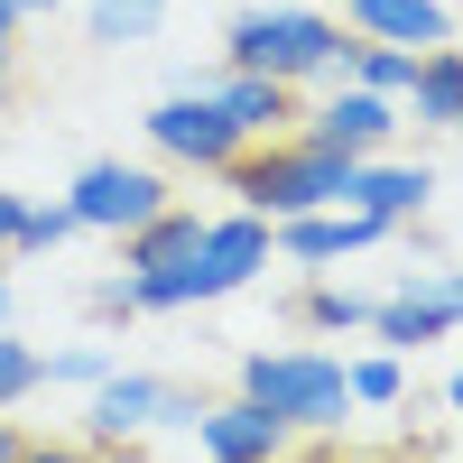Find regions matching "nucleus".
Here are the masks:
<instances>
[{
  "label": "nucleus",
  "instance_id": "1",
  "mask_svg": "<svg viewBox=\"0 0 463 463\" xmlns=\"http://www.w3.org/2000/svg\"><path fill=\"white\" fill-rule=\"evenodd\" d=\"M222 176H232V195H241L250 213L288 222V213H325V204H343L353 158H343V148H316L306 130H279V139H250Z\"/></svg>",
  "mask_w": 463,
  "mask_h": 463
},
{
  "label": "nucleus",
  "instance_id": "2",
  "mask_svg": "<svg viewBox=\"0 0 463 463\" xmlns=\"http://www.w3.org/2000/svg\"><path fill=\"white\" fill-rule=\"evenodd\" d=\"M353 56V28L325 10H241L222 28V65L241 74H279V84H316V74H343Z\"/></svg>",
  "mask_w": 463,
  "mask_h": 463
},
{
  "label": "nucleus",
  "instance_id": "3",
  "mask_svg": "<svg viewBox=\"0 0 463 463\" xmlns=\"http://www.w3.org/2000/svg\"><path fill=\"white\" fill-rule=\"evenodd\" d=\"M241 399L288 417L297 436H334L343 417H353V380H343L334 353H250L241 362Z\"/></svg>",
  "mask_w": 463,
  "mask_h": 463
},
{
  "label": "nucleus",
  "instance_id": "4",
  "mask_svg": "<svg viewBox=\"0 0 463 463\" xmlns=\"http://www.w3.org/2000/svg\"><path fill=\"white\" fill-rule=\"evenodd\" d=\"M148 148H158V158H176V167H204V176H222L232 158H241V130H232V111L213 102V84H176L167 102H148Z\"/></svg>",
  "mask_w": 463,
  "mask_h": 463
},
{
  "label": "nucleus",
  "instance_id": "5",
  "mask_svg": "<svg viewBox=\"0 0 463 463\" xmlns=\"http://www.w3.org/2000/svg\"><path fill=\"white\" fill-rule=\"evenodd\" d=\"M195 408L204 399H185L176 380H158V371H102L93 380V445L111 454V445H130V436H148V427H195Z\"/></svg>",
  "mask_w": 463,
  "mask_h": 463
},
{
  "label": "nucleus",
  "instance_id": "6",
  "mask_svg": "<svg viewBox=\"0 0 463 463\" xmlns=\"http://www.w3.org/2000/svg\"><path fill=\"white\" fill-rule=\"evenodd\" d=\"M74 222L84 232H139L148 213H167L176 204V185L158 176V167H130V158H93L84 176H74Z\"/></svg>",
  "mask_w": 463,
  "mask_h": 463
},
{
  "label": "nucleus",
  "instance_id": "7",
  "mask_svg": "<svg viewBox=\"0 0 463 463\" xmlns=\"http://www.w3.org/2000/svg\"><path fill=\"white\" fill-rule=\"evenodd\" d=\"M463 325V297L445 269H408L399 297H371V334L390 343V353H427V343H445Z\"/></svg>",
  "mask_w": 463,
  "mask_h": 463
},
{
  "label": "nucleus",
  "instance_id": "8",
  "mask_svg": "<svg viewBox=\"0 0 463 463\" xmlns=\"http://www.w3.org/2000/svg\"><path fill=\"white\" fill-rule=\"evenodd\" d=\"M399 121H408V111L390 93H362V84H334V102L297 111V130L316 139V148H343V158H380V148L399 139Z\"/></svg>",
  "mask_w": 463,
  "mask_h": 463
},
{
  "label": "nucleus",
  "instance_id": "9",
  "mask_svg": "<svg viewBox=\"0 0 463 463\" xmlns=\"http://www.w3.org/2000/svg\"><path fill=\"white\" fill-rule=\"evenodd\" d=\"M195 445H204V463H288L297 427L269 417L260 399H222V408H195Z\"/></svg>",
  "mask_w": 463,
  "mask_h": 463
},
{
  "label": "nucleus",
  "instance_id": "10",
  "mask_svg": "<svg viewBox=\"0 0 463 463\" xmlns=\"http://www.w3.org/2000/svg\"><path fill=\"white\" fill-rule=\"evenodd\" d=\"M390 222H371V213H353V204H325V213H288V222H269V241H279V260H297V269H334V260H353V250H371Z\"/></svg>",
  "mask_w": 463,
  "mask_h": 463
},
{
  "label": "nucleus",
  "instance_id": "11",
  "mask_svg": "<svg viewBox=\"0 0 463 463\" xmlns=\"http://www.w3.org/2000/svg\"><path fill=\"white\" fill-rule=\"evenodd\" d=\"M436 195V167H399V158H353V176H343V204L371 213V222H417Z\"/></svg>",
  "mask_w": 463,
  "mask_h": 463
},
{
  "label": "nucleus",
  "instance_id": "12",
  "mask_svg": "<svg viewBox=\"0 0 463 463\" xmlns=\"http://www.w3.org/2000/svg\"><path fill=\"white\" fill-rule=\"evenodd\" d=\"M343 28L371 37V47H445L454 10L445 0H343Z\"/></svg>",
  "mask_w": 463,
  "mask_h": 463
},
{
  "label": "nucleus",
  "instance_id": "13",
  "mask_svg": "<svg viewBox=\"0 0 463 463\" xmlns=\"http://www.w3.org/2000/svg\"><path fill=\"white\" fill-rule=\"evenodd\" d=\"M399 111L427 121V130H463V47H454V37H445V47H417Z\"/></svg>",
  "mask_w": 463,
  "mask_h": 463
},
{
  "label": "nucleus",
  "instance_id": "14",
  "mask_svg": "<svg viewBox=\"0 0 463 463\" xmlns=\"http://www.w3.org/2000/svg\"><path fill=\"white\" fill-rule=\"evenodd\" d=\"M213 102L232 111V130H241V139H279V130H297V84H279V74H241V65H222Z\"/></svg>",
  "mask_w": 463,
  "mask_h": 463
},
{
  "label": "nucleus",
  "instance_id": "15",
  "mask_svg": "<svg viewBox=\"0 0 463 463\" xmlns=\"http://www.w3.org/2000/svg\"><path fill=\"white\" fill-rule=\"evenodd\" d=\"M195 241H204V213L167 204V213H148L139 232H121V269H176V260H195Z\"/></svg>",
  "mask_w": 463,
  "mask_h": 463
},
{
  "label": "nucleus",
  "instance_id": "16",
  "mask_svg": "<svg viewBox=\"0 0 463 463\" xmlns=\"http://www.w3.org/2000/svg\"><path fill=\"white\" fill-rule=\"evenodd\" d=\"M297 325H316V334H362V325H371V297H362V288L316 279V288L297 297Z\"/></svg>",
  "mask_w": 463,
  "mask_h": 463
},
{
  "label": "nucleus",
  "instance_id": "17",
  "mask_svg": "<svg viewBox=\"0 0 463 463\" xmlns=\"http://www.w3.org/2000/svg\"><path fill=\"white\" fill-rule=\"evenodd\" d=\"M343 380H353V408H399V399H408V362H399V353L343 362Z\"/></svg>",
  "mask_w": 463,
  "mask_h": 463
},
{
  "label": "nucleus",
  "instance_id": "18",
  "mask_svg": "<svg viewBox=\"0 0 463 463\" xmlns=\"http://www.w3.org/2000/svg\"><path fill=\"white\" fill-rule=\"evenodd\" d=\"M167 0H93V37L102 47H139V37H158Z\"/></svg>",
  "mask_w": 463,
  "mask_h": 463
},
{
  "label": "nucleus",
  "instance_id": "19",
  "mask_svg": "<svg viewBox=\"0 0 463 463\" xmlns=\"http://www.w3.org/2000/svg\"><path fill=\"white\" fill-rule=\"evenodd\" d=\"M102 371H121L102 343H65V353H37V390H47V380H56V390H93Z\"/></svg>",
  "mask_w": 463,
  "mask_h": 463
},
{
  "label": "nucleus",
  "instance_id": "20",
  "mask_svg": "<svg viewBox=\"0 0 463 463\" xmlns=\"http://www.w3.org/2000/svg\"><path fill=\"white\" fill-rule=\"evenodd\" d=\"M74 232H84V222H74V204H28V213H19V241H10V260H37V250H65Z\"/></svg>",
  "mask_w": 463,
  "mask_h": 463
},
{
  "label": "nucleus",
  "instance_id": "21",
  "mask_svg": "<svg viewBox=\"0 0 463 463\" xmlns=\"http://www.w3.org/2000/svg\"><path fill=\"white\" fill-rule=\"evenodd\" d=\"M28 390H37V353H28L10 325H0V408H19Z\"/></svg>",
  "mask_w": 463,
  "mask_h": 463
},
{
  "label": "nucleus",
  "instance_id": "22",
  "mask_svg": "<svg viewBox=\"0 0 463 463\" xmlns=\"http://www.w3.org/2000/svg\"><path fill=\"white\" fill-rule=\"evenodd\" d=\"M93 316H102V325H130V316H139V306H130V279H111V288H93Z\"/></svg>",
  "mask_w": 463,
  "mask_h": 463
},
{
  "label": "nucleus",
  "instance_id": "23",
  "mask_svg": "<svg viewBox=\"0 0 463 463\" xmlns=\"http://www.w3.org/2000/svg\"><path fill=\"white\" fill-rule=\"evenodd\" d=\"M19 463H102V445H19Z\"/></svg>",
  "mask_w": 463,
  "mask_h": 463
},
{
  "label": "nucleus",
  "instance_id": "24",
  "mask_svg": "<svg viewBox=\"0 0 463 463\" xmlns=\"http://www.w3.org/2000/svg\"><path fill=\"white\" fill-rule=\"evenodd\" d=\"M10 65H19V19H10V0H0V102H10Z\"/></svg>",
  "mask_w": 463,
  "mask_h": 463
},
{
  "label": "nucleus",
  "instance_id": "25",
  "mask_svg": "<svg viewBox=\"0 0 463 463\" xmlns=\"http://www.w3.org/2000/svg\"><path fill=\"white\" fill-rule=\"evenodd\" d=\"M19 213H28V195H10V185H0V260H10V241H19Z\"/></svg>",
  "mask_w": 463,
  "mask_h": 463
},
{
  "label": "nucleus",
  "instance_id": "26",
  "mask_svg": "<svg viewBox=\"0 0 463 463\" xmlns=\"http://www.w3.org/2000/svg\"><path fill=\"white\" fill-rule=\"evenodd\" d=\"M10 19L28 28V19H56V0H10Z\"/></svg>",
  "mask_w": 463,
  "mask_h": 463
},
{
  "label": "nucleus",
  "instance_id": "27",
  "mask_svg": "<svg viewBox=\"0 0 463 463\" xmlns=\"http://www.w3.org/2000/svg\"><path fill=\"white\" fill-rule=\"evenodd\" d=\"M19 445H28V436L10 427V408H0V463H19Z\"/></svg>",
  "mask_w": 463,
  "mask_h": 463
},
{
  "label": "nucleus",
  "instance_id": "28",
  "mask_svg": "<svg viewBox=\"0 0 463 463\" xmlns=\"http://www.w3.org/2000/svg\"><path fill=\"white\" fill-rule=\"evenodd\" d=\"M445 408H454V417H463V371H454V380H445Z\"/></svg>",
  "mask_w": 463,
  "mask_h": 463
},
{
  "label": "nucleus",
  "instance_id": "29",
  "mask_svg": "<svg viewBox=\"0 0 463 463\" xmlns=\"http://www.w3.org/2000/svg\"><path fill=\"white\" fill-rule=\"evenodd\" d=\"M0 325H10V269H0Z\"/></svg>",
  "mask_w": 463,
  "mask_h": 463
},
{
  "label": "nucleus",
  "instance_id": "30",
  "mask_svg": "<svg viewBox=\"0 0 463 463\" xmlns=\"http://www.w3.org/2000/svg\"><path fill=\"white\" fill-rule=\"evenodd\" d=\"M454 297H463V269H454Z\"/></svg>",
  "mask_w": 463,
  "mask_h": 463
},
{
  "label": "nucleus",
  "instance_id": "31",
  "mask_svg": "<svg viewBox=\"0 0 463 463\" xmlns=\"http://www.w3.org/2000/svg\"><path fill=\"white\" fill-rule=\"evenodd\" d=\"M454 47H463V28H454Z\"/></svg>",
  "mask_w": 463,
  "mask_h": 463
}]
</instances>
